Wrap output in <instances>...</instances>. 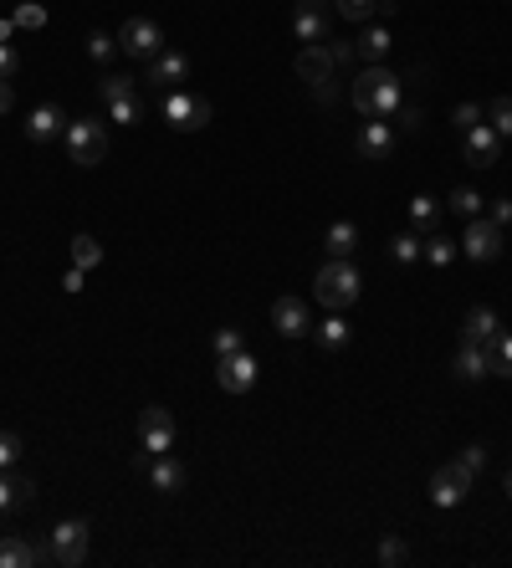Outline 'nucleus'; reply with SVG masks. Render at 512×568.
<instances>
[{
  "instance_id": "obj_1",
  "label": "nucleus",
  "mask_w": 512,
  "mask_h": 568,
  "mask_svg": "<svg viewBox=\"0 0 512 568\" xmlns=\"http://www.w3.org/2000/svg\"><path fill=\"white\" fill-rule=\"evenodd\" d=\"M400 103H405V82H400V72H390L384 62H374V67H364L354 77V108L364 118H395Z\"/></svg>"
},
{
  "instance_id": "obj_2",
  "label": "nucleus",
  "mask_w": 512,
  "mask_h": 568,
  "mask_svg": "<svg viewBox=\"0 0 512 568\" xmlns=\"http://www.w3.org/2000/svg\"><path fill=\"white\" fill-rule=\"evenodd\" d=\"M359 292H364V277H359V267L349 256H328V267L313 277V297L323 302L328 313H344V308H354L359 302Z\"/></svg>"
},
{
  "instance_id": "obj_3",
  "label": "nucleus",
  "mask_w": 512,
  "mask_h": 568,
  "mask_svg": "<svg viewBox=\"0 0 512 568\" xmlns=\"http://www.w3.org/2000/svg\"><path fill=\"white\" fill-rule=\"evenodd\" d=\"M47 548H52V563L62 568H82L88 563V548H93V522L88 517H67L47 533Z\"/></svg>"
},
{
  "instance_id": "obj_4",
  "label": "nucleus",
  "mask_w": 512,
  "mask_h": 568,
  "mask_svg": "<svg viewBox=\"0 0 512 568\" xmlns=\"http://www.w3.org/2000/svg\"><path fill=\"white\" fill-rule=\"evenodd\" d=\"M67 159H72V164H82V169L103 164V159H108V128H103V123H93V118L67 123Z\"/></svg>"
},
{
  "instance_id": "obj_5",
  "label": "nucleus",
  "mask_w": 512,
  "mask_h": 568,
  "mask_svg": "<svg viewBox=\"0 0 512 568\" xmlns=\"http://www.w3.org/2000/svg\"><path fill=\"white\" fill-rule=\"evenodd\" d=\"M159 108H164V118L175 123L180 134H200V128L210 123V113H216V108H210V98H200V93H185V87H169Z\"/></svg>"
},
{
  "instance_id": "obj_6",
  "label": "nucleus",
  "mask_w": 512,
  "mask_h": 568,
  "mask_svg": "<svg viewBox=\"0 0 512 568\" xmlns=\"http://www.w3.org/2000/svg\"><path fill=\"white\" fill-rule=\"evenodd\" d=\"M292 36L303 47H318V41L333 36V0H297L292 6Z\"/></svg>"
},
{
  "instance_id": "obj_7",
  "label": "nucleus",
  "mask_w": 512,
  "mask_h": 568,
  "mask_svg": "<svg viewBox=\"0 0 512 568\" xmlns=\"http://www.w3.org/2000/svg\"><path fill=\"white\" fill-rule=\"evenodd\" d=\"M118 52L139 57V62H154V57L164 52V31H159V21H149V16H128V21L118 26Z\"/></svg>"
},
{
  "instance_id": "obj_8",
  "label": "nucleus",
  "mask_w": 512,
  "mask_h": 568,
  "mask_svg": "<svg viewBox=\"0 0 512 568\" xmlns=\"http://www.w3.org/2000/svg\"><path fill=\"white\" fill-rule=\"evenodd\" d=\"M472 482H477V476L466 471L461 461H451V466H441V471L431 476V502H436L441 512H451V507H461V502H466V492H472Z\"/></svg>"
},
{
  "instance_id": "obj_9",
  "label": "nucleus",
  "mask_w": 512,
  "mask_h": 568,
  "mask_svg": "<svg viewBox=\"0 0 512 568\" xmlns=\"http://www.w3.org/2000/svg\"><path fill=\"white\" fill-rule=\"evenodd\" d=\"M139 451H149V456H169V451H175V415H169L164 405H149V410H144Z\"/></svg>"
},
{
  "instance_id": "obj_10",
  "label": "nucleus",
  "mask_w": 512,
  "mask_h": 568,
  "mask_svg": "<svg viewBox=\"0 0 512 568\" xmlns=\"http://www.w3.org/2000/svg\"><path fill=\"white\" fill-rule=\"evenodd\" d=\"M256 374H262V364H256V354H226L216 359V384L226 389V395H246V389H256Z\"/></svg>"
},
{
  "instance_id": "obj_11",
  "label": "nucleus",
  "mask_w": 512,
  "mask_h": 568,
  "mask_svg": "<svg viewBox=\"0 0 512 568\" xmlns=\"http://www.w3.org/2000/svg\"><path fill=\"white\" fill-rule=\"evenodd\" d=\"M461 251L472 256V261H497L502 256V226L497 221H466V231H461Z\"/></svg>"
},
{
  "instance_id": "obj_12",
  "label": "nucleus",
  "mask_w": 512,
  "mask_h": 568,
  "mask_svg": "<svg viewBox=\"0 0 512 568\" xmlns=\"http://www.w3.org/2000/svg\"><path fill=\"white\" fill-rule=\"evenodd\" d=\"M395 144H400L395 123H390V118H369V123L359 128V139H354V154H359V159H390Z\"/></svg>"
},
{
  "instance_id": "obj_13",
  "label": "nucleus",
  "mask_w": 512,
  "mask_h": 568,
  "mask_svg": "<svg viewBox=\"0 0 512 568\" xmlns=\"http://www.w3.org/2000/svg\"><path fill=\"white\" fill-rule=\"evenodd\" d=\"M461 149H466V164H472V169H492L502 139H497V128H492V123H477V128H466Z\"/></svg>"
},
{
  "instance_id": "obj_14",
  "label": "nucleus",
  "mask_w": 512,
  "mask_h": 568,
  "mask_svg": "<svg viewBox=\"0 0 512 568\" xmlns=\"http://www.w3.org/2000/svg\"><path fill=\"white\" fill-rule=\"evenodd\" d=\"M272 328H277L282 338H303V333H313V323H308V302H303V297H277V302H272Z\"/></svg>"
},
{
  "instance_id": "obj_15",
  "label": "nucleus",
  "mask_w": 512,
  "mask_h": 568,
  "mask_svg": "<svg viewBox=\"0 0 512 568\" xmlns=\"http://www.w3.org/2000/svg\"><path fill=\"white\" fill-rule=\"evenodd\" d=\"M190 77V57L185 52H159L154 62H149V72H144V82H154V87H164V93H169V87H180Z\"/></svg>"
},
{
  "instance_id": "obj_16",
  "label": "nucleus",
  "mask_w": 512,
  "mask_h": 568,
  "mask_svg": "<svg viewBox=\"0 0 512 568\" xmlns=\"http://www.w3.org/2000/svg\"><path fill=\"white\" fill-rule=\"evenodd\" d=\"M57 134H67V113L57 103H41L31 118H26V139L31 144H52Z\"/></svg>"
},
{
  "instance_id": "obj_17",
  "label": "nucleus",
  "mask_w": 512,
  "mask_h": 568,
  "mask_svg": "<svg viewBox=\"0 0 512 568\" xmlns=\"http://www.w3.org/2000/svg\"><path fill=\"white\" fill-rule=\"evenodd\" d=\"M52 563V548L47 543H21V538H0V568H41Z\"/></svg>"
},
{
  "instance_id": "obj_18",
  "label": "nucleus",
  "mask_w": 512,
  "mask_h": 568,
  "mask_svg": "<svg viewBox=\"0 0 512 568\" xmlns=\"http://www.w3.org/2000/svg\"><path fill=\"white\" fill-rule=\"evenodd\" d=\"M451 369H456V379H466V384L487 379V374H492V369H487V348H482V343H472V338H461V343H456Z\"/></svg>"
},
{
  "instance_id": "obj_19",
  "label": "nucleus",
  "mask_w": 512,
  "mask_h": 568,
  "mask_svg": "<svg viewBox=\"0 0 512 568\" xmlns=\"http://www.w3.org/2000/svg\"><path fill=\"white\" fill-rule=\"evenodd\" d=\"M338 67H333V57H328V41H318V47H303V52H297V77H303V82H328Z\"/></svg>"
},
{
  "instance_id": "obj_20",
  "label": "nucleus",
  "mask_w": 512,
  "mask_h": 568,
  "mask_svg": "<svg viewBox=\"0 0 512 568\" xmlns=\"http://www.w3.org/2000/svg\"><path fill=\"white\" fill-rule=\"evenodd\" d=\"M149 487L164 492V497L185 492V466H180L175 456H154V461H149Z\"/></svg>"
},
{
  "instance_id": "obj_21",
  "label": "nucleus",
  "mask_w": 512,
  "mask_h": 568,
  "mask_svg": "<svg viewBox=\"0 0 512 568\" xmlns=\"http://www.w3.org/2000/svg\"><path fill=\"white\" fill-rule=\"evenodd\" d=\"M497 333H502V323H497V313L487 308V302H477V308L466 313V323H461V338H472V343H487Z\"/></svg>"
},
{
  "instance_id": "obj_22",
  "label": "nucleus",
  "mask_w": 512,
  "mask_h": 568,
  "mask_svg": "<svg viewBox=\"0 0 512 568\" xmlns=\"http://www.w3.org/2000/svg\"><path fill=\"white\" fill-rule=\"evenodd\" d=\"M31 497H36V482H31V476H6V471H0V512L31 507Z\"/></svg>"
},
{
  "instance_id": "obj_23",
  "label": "nucleus",
  "mask_w": 512,
  "mask_h": 568,
  "mask_svg": "<svg viewBox=\"0 0 512 568\" xmlns=\"http://www.w3.org/2000/svg\"><path fill=\"white\" fill-rule=\"evenodd\" d=\"M354 246H359V226L354 221H333L323 231V251L328 256H354Z\"/></svg>"
},
{
  "instance_id": "obj_24",
  "label": "nucleus",
  "mask_w": 512,
  "mask_h": 568,
  "mask_svg": "<svg viewBox=\"0 0 512 568\" xmlns=\"http://www.w3.org/2000/svg\"><path fill=\"white\" fill-rule=\"evenodd\" d=\"M354 52H359V62H384V52H390V31L384 26H364L359 31V41H354Z\"/></svg>"
},
{
  "instance_id": "obj_25",
  "label": "nucleus",
  "mask_w": 512,
  "mask_h": 568,
  "mask_svg": "<svg viewBox=\"0 0 512 568\" xmlns=\"http://www.w3.org/2000/svg\"><path fill=\"white\" fill-rule=\"evenodd\" d=\"M482 348H487V369L502 374V379H512V333H497V338H487Z\"/></svg>"
},
{
  "instance_id": "obj_26",
  "label": "nucleus",
  "mask_w": 512,
  "mask_h": 568,
  "mask_svg": "<svg viewBox=\"0 0 512 568\" xmlns=\"http://www.w3.org/2000/svg\"><path fill=\"white\" fill-rule=\"evenodd\" d=\"M313 338L328 348V354H338V348H344L349 343V323H344V313H328L318 328H313Z\"/></svg>"
},
{
  "instance_id": "obj_27",
  "label": "nucleus",
  "mask_w": 512,
  "mask_h": 568,
  "mask_svg": "<svg viewBox=\"0 0 512 568\" xmlns=\"http://www.w3.org/2000/svg\"><path fill=\"white\" fill-rule=\"evenodd\" d=\"M436 221H441V205H436L431 195H415V200H410V226H415V231H436Z\"/></svg>"
},
{
  "instance_id": "obj_28",
  "label": "nucleus",
  "mask_w": 512,
  "mask_h": 568,
  "mask_svg": "<svg viewBox=\"0 0 512 568\" xmlns=\"http://www.w3.org/2000/svg\"><path fill=\"white\" fill-rule=\"evenodd\" d=\"M456 251H461V241H451V236H431V241L420 246V256L431 261V267H451V261H456Z\"/></svg>"
},
{
  "instance_id": "obj_29",
  "label": "nucleus",
  "mask_w": 512,
  "mask_h": 568,
  "mask_svg": "<svg viewBox=\"0 0 512 568\" xmlns=\"http://www.w3.org/2000/svg\"><path fill=\"white\" fill-rule=\"evenodd\" d=\"M103 261V246L93 241V236H72V267H82V272H93Z\"/></svg>"
},
{
  "instance_id": "obj_30",
  "label": "nucleus",
  "mask_w": 512,
  "mask_h": 568,
  "mask_svg": "<svg viewBox=\"0 0 512 568\" xmlns=\"http://www.w3.org/2000/svg\"><path fill=\"white\" fill-rule=\"evenodd\" d=\"M246 348V333L241 328H216V338H210V354L226 359V354H241Z\"/></svg>"
},
{
  "instance_id": "obj_31",
  "label": "nucleus",
  "mask_w": 512,
  "mask_h": 568,
  "mask_svg": "<svg viewBox=\"0 0 512 568\" xmlns=\"http://www.w3.org/2000/svg\"><path fill=\"white\" fill-rule=\"evenodd\" d=\"M390 256L400 261V267H415V261H420V236H415V231H400V236L390 241Z\"/></svg>"
},
{
  "instance_id": "obj_32",
  "label": "nucleus",
  "mask_w": 512,
  "mask_h": 568,
  "mask_svg": "<svg viewBox=\"0 0 512 568\" xmlns=\"http://www.w3.org/2000/svg\"><path fill=\"white\" fill-rule=\"evenodd\" d=\"M482 113L492 118V128H497V139H512V98H492V103H487Z\"/></svg>"
},
{
  "instance_id": "obj_33",
  "label": "nucleus",
  "mask_w": 512,
  "mask_h": 568,
  "mask_svg": "<svg viewBox=\"0 0 512 568\" xmlns=\"http://www.w3.org/2000/svg\"><path fill=\"white\" fill-rule=\"evenodd\" d=\"M446 210H451V215H466V221H472V215L482 210V195H477V190H466V185H456V190H451V200H446Z\"/></svg>"
},
{
  "instance_id": "obj_34",
  "label": "nucleus",
  "mask_w": 512,
  "mask_h": 568,
  "mask_svg": "<svg viewBox=\"0 0 512 568\" xmlns=\"http://www.w3.org/2000/svg\"><path fill=\"white\" fill-rule=\"evenodd\" d=\"M11 21H16V31H41V26H47V11H41L36 0H26V6L11 11Z\"/></svg>"
},
{
  "instance_id": "obj_35",
  "label": "nucleus",
  "mask_w": 512,
  "mask_h": 568,
  "mask_svg": "<svg viewBox=\"0 0 512 568\" xmlns=\"http://www.w3.org/2000/svg\"><path fill=\"white\" fill-rule=\"evenodd\" d=\"M108 118L123 123V128H134L144 118V108H139V98H118V103H108Z\"/></svg>"
},
{
  "instance_id": "obj_36",
  "label": "nucleus",
  "mask_w": 512,
  "mask_h": 568,
  "mask_svg": "<svg viewBox=\"0 0 512 568\" xmlns=\"http://www.w3.org/2000/svg\"><path fill=\"white\" fill-rule=\"evenodd\" d=\"M374 6H379V0H333V11L344 16V21H369Z\"/></svg>"
},
{
  "instance_id": "obj_37",
  "label": "nucleus",
  "mask_w": 512,
  "mask_h": 568,
  "mask_svg": "<svg viewBox=\"0 0 512 568\" xmlns=\"http://www.w3.org/2000/svg\"><path fill=\"white\" fill-rule=\"evenodd\" d=\"M395 123H400V134H420V128H425V108L400 103V108H395Z\"/></svg>"
},
{
  "instance_id": "obj_38",
  "label": "nucleus",
  "mask_w": 512,
  "mask_h": 568,
  "mask_svg": "<svg viewBox=\"0 0 512 568\" xmlns=\"http://www.w3.org/2000/svg\"><path fill=\"white\" fill-rule=\"evenodd\" d=\"M113 52H118V36H108V31H93V36H88V57H93V62H108Z\"/></svg>"
},
{
  "instance_id": "obj_39",
  "label": "nucleus",
  "mask_w": 512,
  "mask_h": 568,
  "mask_svg": "<svg viewBox=\"0 0 512 568\" xmlns=\"http://www.w3.org/2000/svg\"><path fill=\"white\" fill-rule=\"evenodd\" d=\"M118 98H134V77H103V103H118Z\"/></svg>"
},
{
  "instance_id": "obj_40",
  "label": "nucleus",
  "mask_w": 512,
  "mask_h": 568,
  "mask_svg": "<svg viewBox=\"0 0 512 568\" xmlns=\"http://www.w3.org/2000/svg\"><path fill=\"white\" fill-rule=\"evenodd\" d=\"M16 456H21V435L16 430H0V471H11Z\"/></svg>"
},
{
  "instance_id": "obj_41",
  "label": "nucleus",
  "mask_w": 512,
  "mask_h": 568,
  "mask_svg": "<svg viewBox=\"0 0 512 568\" xmlns=\"http://www.w3.org/2000/svg\"><path fill=\"white\" fill-rule=\"evenodd\" d=\"M405 558H410V548H405L400 538H384V543H379V563H384V568H400Z\"/></svg>"
},
{
  "instance_id": "obj_42",
  "label": "nucleus",
  "mask_w": 512,
  "mask_h": 568,
  "mask_svg": "<svg viewBox=\"0 0 512 568\" xmlns=\"http://www.w3.org/2000/svg\"><path fill=\"white\" fill-rule=\"evenodd\" d=\"M328 57H333V67H349V62H359L354 41H328Z\"/></svg>"
},
{
  "instance_id": "obj_43",
  "label": "nucleus",
  "mask_w": 512,
  "mask_h": 568,
  "mask_svg": "<svg viewBox=\"0 0 512 568\" xmlns=\"http://www.w3.org/2000/svg\"><path fill=\"white\" fill-rule=\"evenodd\" d=\"M16 67H21L16 47H11V41H0V82H11V77H16Z\"/></svg>"
},
{
  "instance_id": "obj_44",
  "label": "nucleus",
  "mask_w": 512,
  "mask_h": 568,
  "mask_svg": "<svg viewBox=\"0 0 512 568\" xmlns=\"http://www.w3.org/2000/svg\"><path fill=\"white\" fill-rule=\"evenodd\" d=\"M451 118H456V128L466 134V128H477V123H482V108H477V103H461V108H456Z\"/></svg>"
},
{
  "instance_id": "obj_45",
  "label": "nucleus",
  "mask_w": 512,
  "mask_h": 568,
  "mask_svg": "<svg viewBox=\"0 0 512 568\" xmlns=\"http://www.w3.org/2000/svg\"><path fill=\"white\" fill-rule=\"evenodd\" d=\"M456 461H461V466H466V471H472V476H477V471H482V466H487V446H466V451H461V456H456Z\"/></svg>"
},
{
  "instance_id": "obj_46",
  "label": "nucleus",
  "mask_w": 512,
  "mask_h": 568,
  "mask_svg": "<svg viewBox=\"0 0 512 568\" xmlns=\"http://www.w3.org/2000/svg\"><path fill=\"white\" fill-rule=\"evenodd\" d=\"M492 221H497V226L512 221V200H492Z\"/></svg>"
},
{
  "instance_id": "obj_47",
  "label": "nucleus",
  "mask_w": 512,
  "mask_h": 568,
  "mask_svg": "<svg viewBox=\"0 0 512 568\" xmlns=\"http://www.w3.org/2000/svg\"><path fill=\"white\" fill-rule=\"evenodd\" d=\"M82 277H88V272H82V267H72V272L62 277V292H82Z\"/></svg>"
},
{
  "instance_id": "obj_48",
  "label": "nucleus",
  "mask_w": 512,
  "mask_h": 568,
  "mask_svg": "<svg viewBox=\"0 0 512 568\" xmlns=\"http://www.w3.org/2000/svg\"><path fill=\"white\" fill-rule=\"evenodd\" d=\"M11 108H16V87L0 82V113H11Z\"/></svg>"
},
{
  "instance_id": "obj_49",
  "label": "nucleus",
  "mask_w": 512,
  "mask_h": 568,
  "mask_svg": "<svg viewBox=\"0 0 512 568\" xmlns=\"http://www.w3.org/2000/svg\"><path fill=\"white\" fill-rule=\"evenodd\" d=\"M11 31H16V21H11V16H0V41H11Z\"/></svg>"
},
{
  "instance_id": "obj_50",
  "label": "nucleus",
  "mask_w": 512,
  "mask_h": 568,
  "mask_svg": "<svg viewBox=\"0 0 512 568\" xmlns=\"http://www.w3.org/2000/svg\"><path fill=\"white\" fill-rule=\"evenodd\" d=\"M502 492L512 497V471H502Z\"/></svg>"
}]
</instances>
